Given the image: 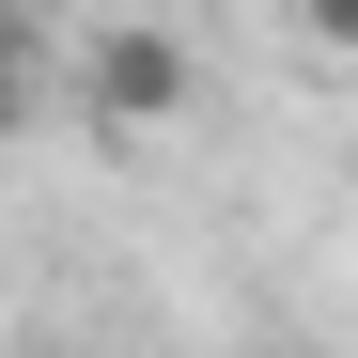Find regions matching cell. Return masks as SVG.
<instances>
[{
    "label": "cell",
    "instance_id": "cell-3",
    "mask_svg": "<svg viewBox=\"0 0 358 358\" xmlns=\"http://www.w3.org/2000/svg\"><path fill=\"white\" fill-rule=\"evenodd\" d=\"M296 16H312V47H343V63H358V0H296Z\"/></svg>",
    "mask_w": 358,
    "mask_h": 358
},
{
    "label": "cell",
    "instance_id": "cell-1",
    "mask_svg": "<svg viewBox=\"0 0 358 358\" xmlns=\"http://www.w3.org/2000/svg\"><path fill=\"white\" fill-rule=\"evenodd\" d=\"M78 78H94V125H171V109L203 94V63H187V31H171V16L94 31V47H78Z\"/></svg>",
    "mask_w": 358,
    "mask_h": 358
},
{
    "label": "cell",
    "instance_id": "cell-2",
    "mask_svg": "<svg viewBox=\"0 0 358 358\" xmlns=\"http://www.w3.org/2000/svg\"><path fill=\"white\" fill-rule=\"evenodd\" d=\"M16 125H31V31L0 16V141H16Z\"/></svg>",
    "mask_w": 358,
    "mask_h": 358
}]
</instances>
